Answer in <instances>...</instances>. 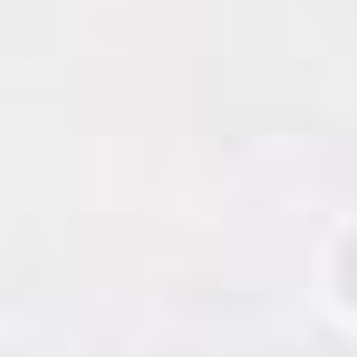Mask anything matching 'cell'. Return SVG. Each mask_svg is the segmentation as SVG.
<instances>
[{
    "label": "cell",
    "instance_id": "1",
    "mask_svg": "<svg viewBox=\"0 0 357 357\" xmlns=\"http://www.w3.org/2000/svg\"><path fill=\"white\" fill-rule=\"evenodd\" d=\"M309 299H319V309L357 338V203L319 232V251H309Z\"/></svg>",
    "mask_w": 357,
    "mask_h": 357
}]
</instances>
